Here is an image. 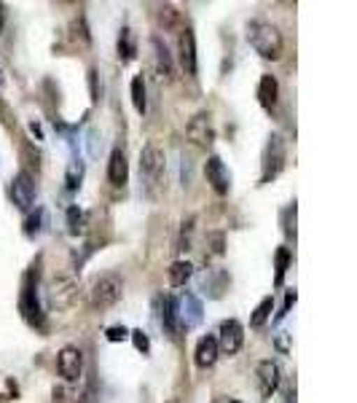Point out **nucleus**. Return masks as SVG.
<instances>
[{
	"instance_id": "1",
	"label": "nucleus",
	"mask_w": 357,
	"mask_h": 403,
	"mask_svg": "<svg viewBox=\"0 0 357 403\" xmlns=\"http://www.w3.org/2000/svg\"><path fill=\"white\" fill-rule=\"evenodd\" d=\"M247 41L255 52L261 54L263 59H279L282 57V36L279 30L274 27L272 22H263V19H253L247 24Z\"/></svg>"
},
{
	"instance_id": "2",
	"label": "nucleus",
	"mask_w": 357,
	"mask_h": 403,
	"mask_svg": "<svg viewBox=\"0 0 357 403\" xmlns=\"http://www.w3.org/2000/svg\"><path fill=\"white\" fill-rule=\"evenodd\" d=\"M285 161H288V145L282 140V135L274 132V135H269L263 156H261V186L279 175L285 170Z\"/></svg>"
},
{
	"instance_id": "3",
	"label": "nucleus",
	"mask_w": 357,
	"mask_h": 403,
	"mask_svg": "<svg viewBox=\"0 0 357 403\" xmlns=\"http://www.w3.org/2000/svg\"><path fill=\"white\" fill-rule=\"evenodd\" d=\"M164 170H167V156H164V151H161L156 142H148V145L140 151V175H143V180L148 183V189L161 186Z\"/></svg>"
},
{
	"instance_id": "4",
	"label": "nucleus",
	"mask_w": 357,
	"mask_h": 403,
	"mask_svg": "<svg viewBox=\"0 0 357 403\" xmlns=\"http://www.w3.org/2000/svg\"><path fill=\"white\" fill-rule=\"evenodd\" d=\"M19 312H22L27 325H33V328H41V325H43V307H41V298H38V280H35L33 272H27V277L22 282Z\"/></svg>"
},
{
	"instance_id": "5",
	"label": "nucleus",
	"mask_w": 357,
	"mask_h": 403,
	"mask_svg": "<svg viewBox=\"0 0 357 403\" xmlns=\"http://www.w3.org/2000/svg\"><path fill=\"white\" fill-rule=\"evenodd\" d=\"M121 293H124V282L116 274H105L100 280H94L92 291H89V298H92L94 309H108V307L119 304Z\"/></svg>"
},
{
	"instance_id": "6",
	"label": "nucleus",
	"mask_w": 357,
	"mask_h": 403,
	"mask_svg": "<svg viewBox=\"0 0 357 403\" xmlns=\"http://www.w3.org/2000/svg\"><path fill=\"white\" fill-rule=\"evenodd\" d=\"M175 315H177V325L180 331H191L204 320V307L196 293L186 291L180 298H175Z\"/></svg>"
},
{
	"instance_id": "7",
	"label": "nucleus",
	"mask_w": 357,
	"mask_h": 403,
	"mask_svg": "<svg viewBox=\"0 0 357 403\" xmlns=\"http://www.w3.org/2000/svg\"><path fill=\"white\" fill-rule=\"evenodd\" d=\"M57 371L65 382H78L81 374H84V352L78 347H62L57 355Z\"/></svg>"
},
{
	"instance_id": "8",
	"label": "nucleus",
	"mask_w": 357,
	"mask_h": 403,
	"mask_svg": "<svg viewBox=\"0 0 357 403\" xmlns=\"http://www.w3.org/2000/svg\"><path fill=\"white\" fill-rule=\"evenodd\" d=\"M215 342H218V352H223V355H237V352L242 350V344H245V328H242V323H239V320H223Z\"/></svg>"
},
{
	"instance_id": "9",
	"label": "nucleus",
	"mask_w": 357,
	"mask_h": 403,
	"mask_svg": "<svg viewBox=\"0 0 357 403\" xmlns=\"http://www.w3.org/2000/svg\"><path fill=\"white\" fill-rule=\"evenodd\" d=\"M78 298V282L73 277H59L49 285V304L57 309H68Z\"/></svg>"
},
{
	"instance_id": "10",
	"label": "nucleus",
	"mask_w": 357,
	"mask_h": 403,
	"mask_svg": "<svg viewBox=\"0 0 357 403\" xmlns=\"http://www.w3.org/2000/svg\"><path fill=\"white\" fill-rule=\"evenodd\" d=\"M11 202L24 212L35 205V180L30 173H19V175L11 180Z\"/></svg>"
},
{
	"instance_id": "11",
	"label": "nucleus",
	"mask_w": 357,
	"mask_h": 403,
	"mask_svg": "<svg viewBox=\"0 0 357 403\" xmlns=\"http://www.w3.org/2000/svg\"><path fill=\"white\" fill-rule=\"evenodd\" d=\"M204 175H207V183L212 186V191L226 196L228 189H231V175H228V170H226V164H223L221 156H210L207 159V164H204Z\"/></svg>"
},
{
	"instance_id": "12",
	"label": "nucleus",
	"mask_w": 357,
	"mask_h": 403,
	"mask_svg": "<svg viewBox=\"0 0 357 403\" xmlns=\"http://www.w3.org/2000/svg\"><path fill=\"white\" fill-rule=\"evenodd\" d=\"M177 54H180V68H183V73H186V75H196L199 59H196V38H194V30H180Z\"/></svg>"
},
{
	"instance_id": "13",
	"label": "nucleus",
	"mask_w": 357,
	"mask_h": 403,
	"mask_svg": "<svg viewBox=\"0 0 357 403\" xmlns=\"http://www.w3.org/2000/svg\"><path fill=\"white\" fill-rule=\"evenodd\" d=\"M258 385H261V395L263 398H272V393L279 387V366L274 363V360H261L258 363Z\"/></svg>"
},
{
	"instance_id": "14",
	"label": "nucleus",
	"mask_w": 357,
	"mask_h": 403,
	"mask_svg": "<svg viewBox=\"0 0 357 403\" xmlns=\"http://www.w3.org/2000/svg\"><path fill=\"white\" fill-rule=\"evenodd\" d=\"M186 135L188 140H194L196 145H210L212 138H215V132H212V126H210V116H204V113L194 116L186 126Z\"/></svg>"
},
{
	"instance_id": "15",
	"label": "nucleus",
	"mask_w": 357,
	"mask_h": 403,
	"mask_svg": "<svg viewBox=\"0 0 357 403\" xmlns=\"http://www.w3.org/2000/svg\"><path fill=\"white\" fill-rule=\"evenodd\" d=\"M108 180L113 186H126L129 180V161H126V154L121 148H113L110 154V161H108Z\"/></svg>"
},
{
	"instance_id": "16",
	"label": "nucleus",
	"mask_w": 357,
	"mask_h": 403,
	"mask_svg": "<svg viewBox=\"0 0 357 403\" xmlns=\"http://www.w3.org/2000/svg\"><path fill=\"white\" fill-rule=\"evenodd\" d=\"M218 342H215V336H202L199 339V344H196V350H194V363L199 368H210L215 366V360H218Z\"/></svg>"
},
{
	"instance_id": "17",
	"label": "nucleus",
	"mask_w": 357,
	"mask_h": 403,
	"mask_svg": "<svg viewBox=\"0 0 357 403\" xmlns=\"http://www.w3.org/2000/svg\"><path fill=\"white\" fill-rule=\"evenodd\" d=\"M277 97H279V84L272 73H263L261 81H258V103L263 108L277 105Z\"/></svg>"
},
{
	"instance_id": "18",
	"label": "nucleus",
	"mask_w": 357,
	"mask_h": 403,
	"mask_svg": "<svg viewBox=\"0 0 357 403\" xmlns=\"http://www.w3.org/2000/svg\"><path fill=\"white\" fill-rule=\"evenodd\" d=\"M153 52H156V71L161 73V78H167L172 81L175 78V62H172V54L167 52V46L159 41V38H153Z\"/></svg>"
},
{
	"instance_id": "19",
	"label": "nucleus",
	"mask_w": 357,
	"mask_h": 403,
	"mask_svg": "<svg viewBox=\"0 0 357 403\" xmlns=\"http://www.w3.org/2000/svg\"><path fill=\"white\" fill-rule=\"evenodd\" d=\"M161 325L167 336L177 339L180 336V325H177V315H175V296H164V307H161Z\"/></svg>"
},
{
	"instance_id": "20",
	"label": "nucleus",
	"mask_w": 357,
	"mask_h": 403,
	"mask_svg": "<svg viewBox=\"0 0 357 403\" xmlns=\"http://www.w3.org/2000/svg\"><path fill=\"white\" fill-rule=\"evenodd\" d=\"M119 57L121 62H132L137 57V38L129 27H124L119 33Z\"/></svg>"
},
{
	"instance_id": "21",
	"label": "nucleus",
	"mask_w": 357,
	"mask_h": 403,
	"mask_svg": "<svg viewBox=\"0 0 357 403\" xmlns=\"http://www.w3.org/2000/svg\"><path fill=\"white\" fill-rule=\"evenodd\" d=\"M191 274H194V266H191V263H188V261H175L170 266V285H175V288L186 285Z\"/></svg>"
},
{
	"instance_id": "22",
	"label": "nucleus",
	"mask_w": 357,
	"mask_h": 403,
	"mask_svg": "<svg viewBox=\"0 0 357 403\" xmlns=\"http://www.w3.org/2000/svg\"><path fill=\"white\" fill-rule=\"evenodd\" d=\"M132 105H135L137 113H145V108H148V100H145V78H143V75H135V78H132Z\"/></svg>"
},
{
	"instance_id": "23",
	"label": "nucleus",
	"mask_w": 357,
	"mask_h": 403,
	"mask_svg": "<svg viewBox=\"0 0 357 403\" xmlns=\"http://www.w3.org/2000/svg\"><path fill=\"white\" fill-rule=\"evenodd\" d=\"M272 312H274V298L272 296H266L258 307H255V312H253V317H250V325L253 328H261L269 317H272Z\"/></svg>"
},
{
	"instance_id": "24",
	"label": "nucleus",
	"mask_w": 357,
	"mask_h": 403,
	"mask_svg": "<svg viewBox=\"0 0 357 403\" xmlns=\"http://www.w3.org/2000/svg\"><path fill=\"white\" fill-rule=\"evenodd\" d=\"M43 221H46V212L41 210V207H35V212L27 215V221H24V237H38L41 231H43Z\"/></svg>"
},
{
	"instance_id": "25",
	"label": "nucleus",
	"mask_w": 357,
	"mask_h": 403,
	"mask_svg": "<svg viewBox=\"0 0 357 403\" xmlns=\"http://www.w3.org/2000/svg\"><path fill=\"white\" fill-rule=\"evenodd\" d=\"M86 224V215L84 210H78V205H70L68 207V228L70 234H81Z\"/></svg>"
},
{
	"instance_id": "26",
	"label": "nucleus",
	"mask_w": 357,
	"mask_h": 403,
	"mask_svg": "<svg viewBox=\"0 0 357 403\" xmlns=\"http://www.w3.org/2000/svg\"><path fill=\"white\" fill-rule=\"evenodd\" d=\"M288 266H290V250H288V247H279V250H277V277H274L277 285H282Z\"/></svg>"
},
{
	"instance_id": "27",
	"label": "nucleus",
	"mask_w": 357,
	"mask_h": 403,
	"mask_svg": "<svg viewBox=\"0 0 357 403\" xmlns=\"http://www.w3.org/2000/svg\"><path fill=\"white\" fill-rule=\"evenodd\" d=\"M81 177H84V167L78 161H73L68 167V175H65V183H68V191H75L81 186Z\"/></svg>"
},
{
	"instance_id": "28",
	"label": "nucleus",
	"mask_w": 357,
	"mask_h": 403,
	"mask_svg": "<svg viewBox=\"0 0 357 403\" xmlns=\"http://www.w3.org/2000/svg\"><path fill=\"white\" fill-rule=\"evenodd\" d=\"M207 245H210V253H212V256H223V250H226V237H223V231H212V234L207 237Z\"/></svg>"
},
{
	"instance_id": "29",
	"label": "nucleus",
	"mask_w": 357,
	"mask_h": 403,
	"mask_svg": "<svg viewBox=\"0 0 357 403\" xmlns=\"http://www.w3.org/2000/svg\"><path fill=\"white\" fill-rule=\"evenodd\" d=\"M73 38H75V41H81L84 46L92 43V36H89V30H86V19L84 17H78L75 22H73Z\"/></svg>"
},
{
	"instance_id": "30",
	"label": "nucleus",
	"mask_w": 357,
	"mask_h": 403,
	"mask_svg": "<svg viewBox=\"0 0 357 403\" xmlns=\"http://www.w3.org/2000/svg\"><path fill=\"white\" fill-rule=\"evenodd\" d=\"M129 339L135 342V347L143 352V355H145V352H151V339H148V333H145V331L135 328V331H129Z\"/></svg>"
},
{
	"instance_id": "31",
	"label": "nucleus",
	"mask_w": 357,
	"mask_h": 403,
	"mask_svg": "<svg viewBox=\"0 0 357 403\" xmlns=\"http://www.w3.org/2000/svg\"><path fill=\"white\" fill-rule=\"evenodd\" d=\"M105 339L108 342H124V339H129V328H124V325H110L108 331H105Z\"/></svg>"
},
{
	"instance_id": "32",
	"label": "nucleus",
	"mask_w": 357,
	"mask_h": 403,
	"mask_svg": "<svg viewBox=\"0 0 357 403\" xmlns=\"http://www.w3.org/2000/svg\"><path fill=\"white\" fill-rule=\"evenodd\" d=\"M191 234H194V218H188L183 224V231H180V250H191Z\"/></svg>"
},
{
	"instance_id": "33",
	"label": "nucleus",
	"mask_w": 357,
	"mask_h": 403,
	"mask_svg": "<svg viewBox=\"0 0 357 403\" xmlns=\"http://www.w3.org/2000/svg\"><path fill=\"white\" fill-rule=\"evenodd\" d=\"M296 298H298V293H296V291H293V288H290L288 293H285V304H282V309H279V312H277V320H282V317L288 315V312H290V307H293V304H296Z\"/></svg>"
},
{
	"instance_id": "34",
	"label": "nucleus",
	"mask_w": 357,
	"mask_h": 403,
	"mask_svg": "<svg viewBox=\"0 0 357 403\" xmlns=\"http://www.w3.org/2000/svg\"><path fill=\"white\" fill-rule=\"evenodd\" d=\"M285 218H288V221H285V224H288V226H285V234H288V237H296V202H293V207L285 210Z\"/></svg>"
},
{
	"instance_id": "35",
	"label": "nucleus",
	"mask_w": 357,
	"mask_h": 403,
	"mask_svg": "<svg viewBox=\"0 0 357 403\" xmlns=\"http://www.w3.org/2000/svg\"><path fill=\"white\" fill-rule=\"evenodd\" d=\"M89 84H92V100H100V89H97V71H89Z\"/></svg>"
},
{
	"instance_id": "36",
	"label": "nucleus",
	"mask_w": 357,
	"mask_h": 403,
	"mask_svg": "<svg viewBox=\"0 0 357 403\" xmlns=\"http://www.w3.org/2000/svg\"><path fill=\"white\" fill-rule=\"evenodd\" d=\"M30 132H33V135H38V140L43 138V135H41V126H38V124H30Z\"/></svg>"
},
{
	"instance_id": "37",
	"label": "nucleus",
	"mask_w": 357,
	"mask_h": 403,
	"mask_svg": "<svg viewBox=\"0 0 357 403\" xmlns=\"http://www.w3.org/2000/svg\"><path fill=\"white\" fill-rule=\"evenodd\" d=\"M285 403H296V393H288V401Z\"/></svg>"
},
{
	"instance_id": "38",
	"label": "nucleus",
	"mask_w": 357,
	"mask_h": 403,
	"mask_svg": "<svg viewBox=\"0 0 357 403\" xmlns=\"http://www.w3.org/2000/svg\"><path fill=\"white\" fill-rule=\"evenodd\" d=\"M0 24H3V11H0Z\"/></svg>"
},
{
	"instance_id": "39",
	"label": "nucleus",
	"mask_w": 357,
	"mask_h": 403,
	"mask_svg": "<svg viewBox=\"0 0 357 403\" xmlns=\"http://www.w3.org/2000/svg\"><path fill=\"white\" fill-rule=\"evenodd\" d=\"M0 78H3V71H0Z\"/></svg>"
}]
</instances>
